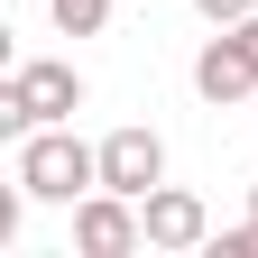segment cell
Returning <instances> with one entry per match:
<instances>
[{"instance_id":"cell-1","label":"cell","mask_w":258,"mask_h":258,"mask_svg":"<svg viewBox=\"0 0 258 258\" xmlns=\"http://www.w3.org/2000/svg\"><path fill=\"white\" fill-rule=\"evenodd\" d=\"M19 184H28V203H83L102 184V148H83L64 120H46L19 139Z\"/></svg>"},{"instance_id":"cell-2","label":"cell","mask_w":258,"mask_h":258,"mask_svg":"<svg viewBox=\"0 0 258 258\" xmlns=\"http://www.w3.org/2000/svg\"><path fill=\"white\" fill-rule=\"evenodd\" d=\"M74 111H83V74H74V64H55V55L19 64V74L0 83V139H28V129L74 120Z\"/></svg>"},{"instance_id":"cell-3","label":"cell","mask_w":258,"mask_h":258,"mask_svg":"<svg viewBox=\"0 0 258 258\" xmlns=\"http://www.w3.org/2000/svg\"><path fill=\"white\" fill-rule=\"evenodd\" d=\"M74 249H83V258H129V249H148L139 194H111V184H92L83 203H74Z\"/></svg>"},{"instance_id":"cell-4","label":"cell","mask_w":258,"mask_h":258,"mask_svg":"<svg viewBox=\"0 0 258 258\" xmlns=\"http://www.w3.org/2000/svg\"><path fill=\"white\" fill-rule=\"evenodd\" d=\"M102 184L148 203V194L166 184V139H157V129H139V120H129V129H111V139H102Z\"/></svg>"},{"instance_id":"cell-5","label":"cell","mask_w":258,"mask_h":258,"mask_svg":"<svg viewBox=\"0 0 258 258\" xmlns=\"http://www.w3.org/2000/svg\"><path fill=\"white\" fill-rule=\"evenodd\" d=\"M139 221H148V249H203L212 240L203 194H184V184H157L148 203H139Z\"/></svg>"},{"instance_id":"cell-6","label":"cell","mask_w":258,"mask_h":258,"mask_svg":"<svg viewBox=\"0 0 258 258\" xmlns=\"http://www.w3.org/2000/svg\"><path fill=\"white\" fill-rule=\"evenodd\" d=\"M194 92H203V102H249L258 92V64L240 55V37H212L194 55Z\"/></svg>"},{"instance_id":"cell-7","label":"cell","mask_w":258,"mask_h":258,"mask_svg":"<svg viewBox=\"0 0 258 258\" xmlns=\"http://www.w3.org/2000/svg\"><path fill=\"white\" fill-rule=\"evenodd\" d=\"M46 10H55V28H64V37H92V28L111 19V0H46Z\"/></svg>"},{"instance_id":"cell-8","label":"cell","mask_w":258,"mask_h":258,"mask_svg":"<svg viewBox=\"0 0 258 258\" xmlns=\"http://www.w3.org/2000/svg\"><path fill=\"white\" fill-rule=\"evenodd\" d=\"M194 10H203L212 28H231V19H249V10H258V0H194Z\"/></svg>"},{"instance_id":"cell-9","label":"cell","mask_w":258,"mask_h":258,"mask_svg":"<svg viewBox=\"0 0 258 258\" xmlns=\"http://www.w3.org/2000/svg\"><path fill=\"white\" fill-rule=\"evenodd\" d=\"M231 37H240V55L258 64V10H249V19H231Z\"/></svg>"},{"instance_id":"cell-10","label":"cell","mask_w":258,"mask_h":258,"mask_svg":"<svg viewBox=\"0 0 258 258\" xmlns=\"http://www.w3.org/2000/svg\"><path fill=\"white\" fill-rule=\"evenodd\" d=\"M249 221H258V184H249Z\"/></svg>"}]
</instances>
